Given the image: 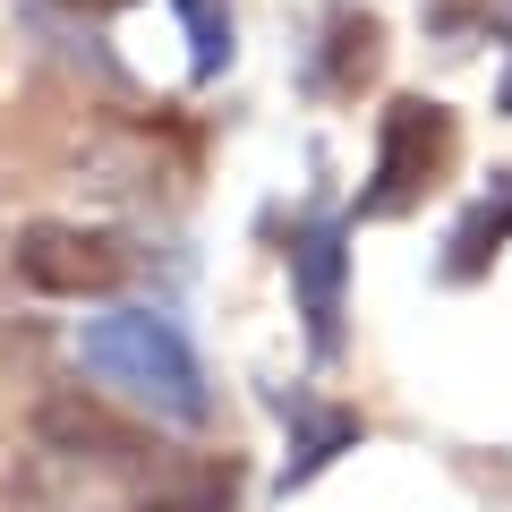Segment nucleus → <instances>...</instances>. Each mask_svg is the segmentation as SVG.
Masks as SVG:
<instances>
[{
    "instance_id": "6e6552de",
    "label": "nucleus",
    "mask_w": 512,
    "mask_h": 512,
    "mask_svg": "<svg viewBox=\"0 0 512 512\" xmlns=\"http://www.w3.org/2000/svg\"><path fill=\"white\" fill-rule=\"evenodd\" d=\"M188 18V60H197V77H222L231 69V0H180Z\"/></svg>"
},
{
    "instance_id": "1a4fd4ad",
    "label": "nucleus",
    "mask_w": 512,
    "mask_h": 512,
    "mask_svg": "<svg viewBox=\"0 0 512 512\" xmlns=\"http://www.w3.org/2000/svg\"><path fill=\"white\" fill-rule=\"evenodd\" d=\"M376 69V18H333V86H350V77Z\"/></svg>"
},
{
    "instance_id": "f257e3e1",
    "label": "nucleus",
    "mask_w": 512,
    "mask_h": 512,
    "mask_svg": "<svg viewBox=\"0 0 512 512\" xmlns=\"http://www.w3.org/2000/svg\"><path fill=\"white\" fill-rule=\"evenodd\" d=\"M77 359H86V376H103L120 402H137L163 427H205L214 419V384H205L188 333L171 325V316H154V308L86 316V325H77Z\"/></svg>"
},
{
    "instance_id": "39448f33",
    "label": "nucleus",
    "mask_w": 512,
    "mask_h": 512,
    "mask_svg": "<svg viewBox=\"0 0 512 512\" xmlns=\"http://www.w3.org/2000/svg\"><path fill=\"white\" fill-rule=\"evenodd\" d=\"M43 444H60V453H77V461H120V470H137L146 461V436L128 419H111L103 402H86V393H60V402H43Z\"/></svg>"
},
{
    "instance_id": "f03ea898",
    "label": "nucleus",
    "mask_w": 512,
    "mask_h": 512,
    "mask_svg": "<svg viewBox=\"0 0 512 512\" xmlns=\"http://www.w3.org/2000/svg\"><path fill=\"white\" fill-rule=\"evenodd\" d=\"M444 163H453V111H444V103H419V94H402V103L384 111V128H376V180H367L359 214H367V222L410 214Z\"/></svg>"
},
{
    "instance_id": "7ed1b4c3",
    "label": "nucleus",
    "mask_w": 512,
    "mask_h": 512,
    "mask_svg": "<svg viewBox=\"0 0 512 512\" xmlns=\"http://www.w3.org/2000/svg\"><path fill=\"white\" fill-rule=\"evenodd\" d=\"M18 282L43 299H103L128 282V248L86 222H35L18 231Z\"/></svg>"
},
{
    "instance_id": "0eeeda50",
    "label": "nucleus",
    "mask_w": 512,
    "mask_h": 512,
    "mask_svg": "<svg viewBox=\"0 0 512 512\" xmlns=\"http://www.w3.org/2000/svg\"><path fill=\"white\" fill-rule=\"evenodd\" d=\"M291 427H299V436H291V461H282V487H308L333 453H350V444H359V419H350V410H308V402H299Z\"/></svg>"
},
{
    "instance_id": "20e7f679",
    "label": "nucleus",
    "mask_w": 512,
    "mask_h": 512,
    "mask_svg": "<svg viewBox=\"0 0 512 512\" xmlns=\"http://www.w3.org/2000/svg\"><path fill=\"white\" fill-rule=\"evenodd\" d=\"M342 282H350L342 222H333V214H316L308 231L291 239V291H299V316H308L316 359H333V350H342Z\"/></svg>"
},
{
    "instance_id": "9d476101",
    "label": "nucleus",
    "mask_w": 512,
    "mask_h": 512,
    "mask_svg": "<svg viewBox=\"0 0 512 512\" xmlns=\"http://www.w3.org/2000/svg\"><path fill=\"white\" fill-rule=\"evenodd\" d=\"M495 111H512V77H504V86H495Z\"/></svg>"
},
{
    "instance_id": "423d86ee",
    "label": "nucleus",
    "mask_w": 512,
    "mask_h": 512,
    "mask_svg": "<svg viewBox=\"0 0 512 512\" xmlns=\"http://www.w3.org/2000/svg\"><path fill=\"white\" fill-rule=\"evenodd\" d=\"M512 248V180L495 188V197H478L470 214H461V231H453V256H444V274L453 282H478L495 265V256Z\"/></svg>"
}]
</instances>
